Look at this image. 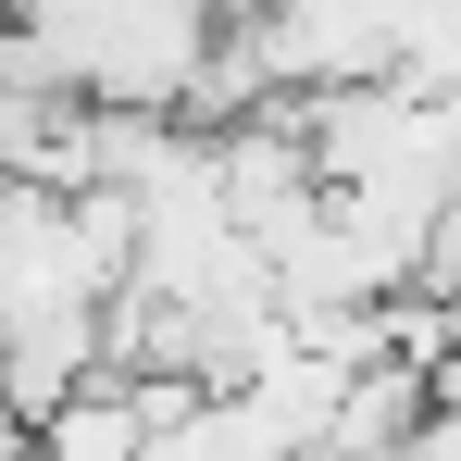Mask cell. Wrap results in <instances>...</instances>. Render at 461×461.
<instances>
[{"mask_svg": "<svg viewBox=\"0 0 461 461\" xmlns=\"http://www.w3.org/2000/svg\"><path fill=\"white\" fill-rule=\"evenodd\" d=\"M0 25H13V13H0Z\"/></svg>", "mask_w": 461, "mask_h": 461, "instance_id": "obj_2", "label": "cell"}, {"mask_svg": "<svg viewBox=\"0 0 461 461\" xmlns=\"http://www.w3.org/2000/svg\"><path fill=\"white\" fill-rule=\"evenodd\" d=\"M150 461H287V437H275V424L225 386V399H200L175 437H150Z\"/></svg>", "mask_w": 461, "mask_h": 461, "instance_id": "obj_1", "label": "cell"}]
</instances>
